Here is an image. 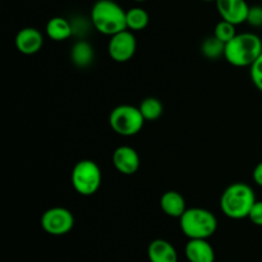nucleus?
Masks as SVG:
<instances>
[{
  "label": "nucleus",
  "instance_id": "6",
  "mask_svg": "<svg viewBox=\"0 0 262 262\" xmlns=\"http://www.w3.org/2000/svg\"><path fill=\"white\" fill-rule=\"evenodd\" d=\"M145 122L140 107L128 104L118 105L109 115V124L112 129L124 137H130L140 133Z\"/></svg>",
  "mask_w": 262,
  "mask_h": 262
},
{
  "label": "nucleus",
  "instance_id": "14",
  "mask_svg": "<svg viewBox=\"0 0 262 262\" xmlns=\"http://www.w3.org/2000/svg\"><path fill=\"white\" fill-rule=\"evenodd\" d=\"M160 207L165 215L170 217H181L188 207L186 199L177 191H168L161 196Z\"/></svg>",
  "mask_w": 262,
  "mask_h": 262
},
{
  "label": "nucleus",
  "instance_id": "10",
  "mask_svg": "<svg viewBox=\"0 0 262 262\" xmlns=\"http://www.w3.org/2000/svg\"><path fill=\"white\" fill-rule=\"evenodd\" d=\"M215 4L222 19L235 26L247 22L250 5L246 0H216Z\"/></svg>",
  "mask_w": 262,
  "mask_h": 262
},
{
  "label": "nucleus",
  "instance_id": "19",
  "mask_svg": "<svg viewBox=\"0 0 262 262\" xmlns=\"http://www.w3.org/2000/svg\"><path fill=\"white\" fill-rule=\"evenodd\" d=\"M225 43L220 41L216 36H211L204 40L201 45L202 55L207 59H217L220 56H224Z\"/></svg>",
  "mask_w": 262,
  "mask_h": 262
},
{
  "label": "nucleus",
  "instance_id": "7",
  "mask_svg": "<svg viewBox=\"0 0 262 262\" xmlns=\"http://www.w3.org/2000/svg\"><path fill=\"white\" fill-rule=\"evenodd\" d=\"M41 227L50 235L68 234L74 227V216L66 207H51L41 216Z\"/></svg>",
  "mask_w": 262,
  "mask_h": 262
},
{
  "label": "nucleus",
  "instance_id": "9",
  "mask_svg": "<svg viewBox=\"0 0 262 262\" xmlns=\"http://www.w3.org/2000/svg\"><path fill=\"white\" fill-rule=\"evenodd\" d=\"M112 160L114 168L123 176H133L140 169V155L130 146L123 145L115 148Z\"/></svg>",
  "mask_w": 262,
  "mask_h": 262
},
{
  "label": "nucleus",
  "instance_id": "25",
  "mask_svg": "<svg viewBox=\"0 0 262 262\" xmlns=\"http://www.w3.org/2000/svg\"><path fill=\"white\" fill-rule=\"evenodd\" d=\"M133 2H137V3H142V2H146V0H133Z\"/></svg>",
  "mask_w": 262,
  "mask_h": 262
},
{
  "label": "nucleus",
  "instance_id": "20",
  "mask_svg": "<svg viewBox=\"0 0 262 262\" xmlns=\"http://www.w3.org/2000/svg\"><path fill=\"white\" fill-rule=\"evenodd\" d=\"M237 26L233 25V23L228 22V20L222 19L216 26H215L214 30V36H216L220 41H223L224 43L229 42L232 38H234V36L237 35Z\"/></svg>",
  "mask_w": 262,
  "mask_h": 262
},
{
  "label": "nucleus",
  "instance_id": "5",
  "mask_svg": "<svg viewBox=\"0 0 262 262\" xmlns=\"http://www.w3.org/2000/svg\"><path fill=\"white\" fill-rule=\"evenodd\" d=\"M71 182L77 193L81 196H92L101 187V169L94 160H79L72 169Z\"/></svg>",
  "mask_w": 262,
  "mask_h": 262
},
{
  "label": "nucleus",
  "instance_id": "18",
  "mask_svg": "<svg viewBox=\"0 0 262 262\" xmlns=\"http://www.w3.org/2000/svg\"><path fill=\"white\" fill-rule=\"evenodd\" d=\"M138 107H140L145 120H147V122L158 120L159 118L163 115V112H164L163 102H161L158 97H152V96L143 99Z\"/></svg>",
  "mask_w": 262,
  "mask_h": 262
},
{
  "label": "nucleus",
  "instance_id": "21",
  "mask_svg": "<svg viewBox=\"0 0 262 262\" xmlns=\"http://www.w3.org/2000/svg\"><path fill=\"white\" fill-rule=\"evenodd\" d=\"M250 76L256 89L262 92V53L256 59L255 63L250 67Z\"/></svg>",
  "mask_w": 262,
  "mask_h": 262
},
{
  "label": "nucleus",
  "instance_id": "16",
  "mask_svg": "<svg viewBox=\"0 0 262 262\" xmlns=\"http://www.w3.org/2000/svg\"><path fill=\"white\" fill-rule=\"evenodd\" d=\"M71 59L74 66L78 67V68H87V67L91 66L95 59L94 46L89 41L79 38L72 46Z\"/></svg>",
  "mask_w": 262,
  "mask_h": 262
},
{
  "label": "nucleus",
  "instance_id": "12",
  "mask_svg": "<svg viewBox=\"0 0 262 262\" xmlns=\"http://www.w3.org/2000/svg\"><path fill=\"white\" fill-rule=\"evenodd\" d=\"M184 252L189 262L215 261V251L207 239H189L184 248Z\"/></svg>",
  "mask_w": 262,
  "mask_h": 262
},
{
  "label": "nucleus",
  "instance_id": "15",
  "mask_svg": "<svg viewBox=\"0 0 262 262\" xmlns=\"http://www.w3.org/2000/svg\"><path fill=\"white\" fill-rule=\"evenodd\" d=\"M46 35L53 41H66L73 36L71 20L64 17H53L46 23Z\"/></svg>",
  "mask_w": 262,
  "mask_h": 262
},
{
  "label": "nucleus",
  "instance_id": "8",
  "mask_svg": "<svg viewBox=\"0 0 262 262\" xmlns=\"http://www.w3.org/2000/svg\"><path fill=\"white\" fill-rule=\"evenodd\" d=\"M137 50V40L135 32L129 30L120 31L115 35L110 36L107 42V53L114 61L125 63L135 56Z\"/></svg>",
  "mask_w": 262,
  "mask_h": 262
},
{
  "label": "nucleus",
  "instance_id": "24",
  "mask_svg": "<svg viewBox=\"0 0 262 262\" xmlns=\"http://www.w3.org/2000/svg\"><path fill=\"white\" fill-rule=\"evenodd\" d=\"M252 178L253 182H255L257 186L262 187V161H260V163L255 166V169H253Z\"/></svg>",
  "mask_w": 262,
  "mask_h": 262
},
{
  "label": "nucleus",
  "instance_id": "13",
  "mask_svg": "<svg viewBox=\"0 0 262 262\" xmlns=\"http://www.w3.org/2000/svg\"><path fill=\"white\" fill-rule=\"evenodd\" d=\"M147 256L150 262H178V252L170 242L155 239L148 245Z\"/></svg>",
  "mask_w": 262,
  "mask_h": 262
},
{
  "label": "nucleus",
  "instance_id": "26",
  "mask_svg": "<svg viewBox=\"0 0 262 262\" xmlns=\"http://www.w3.org/2000/svg\"><path fill=\"white\" fill-rule=\"evenodd\" d=\"M204 2H216V0H204Z\"/></svg>",
  "mask_w": 262,
  "mask_h": 262
},
{
  "label": "nucleus",
  "instance_id": "4",
  "mask_svg": "<svg viewBox=\"0 0 262 262\" xmlns=\"http://www.w3.org/2000/svg\"><path fill=\"white\" fill-rule=\"evenodd\" d=\"M179 225L189 239H207L217 229V219L210 210L191 207L179 217Z\"/></svg>",
  "mask_w": 262,
  "mask_h": 262
},
{
  "label": "nucleus",
  "instance_id": "1",
  "mask_svg": "<svg viewBox=\"0 0 262 262\" xmlns=\"http://www.w3.org/2000/svg\"><path fill=\"white\" fill-rule=\"evenodd\" d=\"M256 201L257 200L252 187L242 182H235L228 186L222 193L220 210L229 219H246Z\"/></svg>",
  "mask_w": 262,
  "mask_h": 262
},
{
  "label": "nucleus",
  "instance_id": "11",
  "mask_svg": "<svg viewBox=\"0 0 262 262\" xmlns=\"http://www.w3.org/2000/svg\"><path fill=\"white\" fill-rule=\"evenodd\" d=\"M15 48L25 55H33L42 49L43 35L35 27H25L15 35Z\"/></svg>",
  "mask_w": 262,
  "mask_h": 262
},
{
  "label": "nucleus",
  "instance_id": "2",
  "mask_svg": "<svg viewBox=\"0 0 262 262\" xmlns=\"http://www.w3.org/2000/svg\"><path fill=\"white\" fill-rule=\"evenodd\" d=\"M125 13L127 10L123 9L114 0H97L92 5L90 19L92 27L97 32L113 36L120 31L127 30Z\"/></svg>",
  "mask_w": 262,
  "mask_h": 262
},
{
  "label": "nucleus",
  "instance_id": "3",
  "mask_svg": "<svg viewBox=\"0 0 262 262\" xmlns=\"http://www.w3.org/2000/svg\"><path fill=\"white\" fill-rule=\"evenodd\" d=\"M262 53V40L252 32L237 33L225 43L224 58L232 66L243 68L251 67Z\"/></svg>",
  "mask_w": 262,
  "mask_h": 262
},
{
  "label": "nucleus",
  "instance_id": "22",
  "mask_svg": "<svg viewBox=\"0 0 262 262\" xmlns=\"http://www.w3.org/2000/svg\"><path fill=\"white\" fill-rule=\"evenodd\" d=\"M247 23L252 27H262V7L253 5L250 7L247 15Z\"/></svg>",
  "mask_w": 262,
  "mask_h": 262
},
{
  "label": "nucleus",
  "instance_id": "23",
  "mask_svg": "<svg viewBox=\"0 0 262 262\" xmlns=\"http://www.w3.org/2000/svg\"><path fill=\"white\" fill-rule=\"evenodd\" d=\"M248 219L251 220L252 224L262 227V201L255 202V205L251 209L250 215H248Z\"/></svg>",
  "mask_w": 262,
  "mask_h": 262
},
{
  "label": "nucleus",
  "instance_id": "17",
  "mask_svg": "<svg viewBox=\"0 0 262 262\" xmlns=\"http://www.w3.org/2000/svg\"><path fill=\"white\" fill-rule=\"evenodd\" d=\"M125 22H127V30L138 32L147 27L150 22V15L143 8L133 7L125 13Z\"/></svg>",
  "mask_w": 262,
  "mask_h": 262
}]
</instances>
